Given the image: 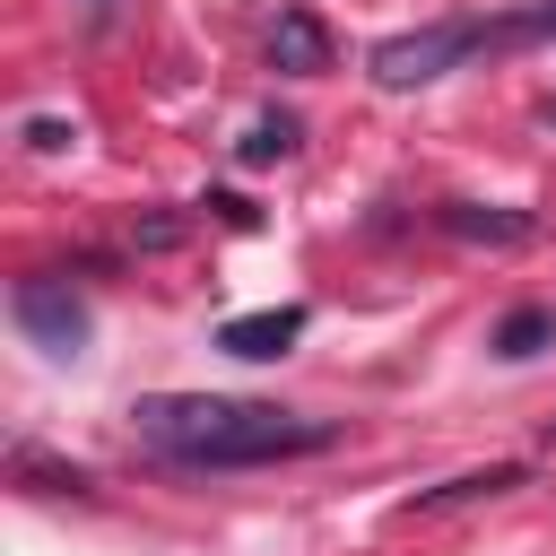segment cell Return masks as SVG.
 <instances>
[{
	"label": "cell",
	"mask_w": 556,
	"mask_h": 556,
	"mask_svg": "<svg viewBox=\"0 0 556 556\" xmlns=\"http://www.w3.org/2000/svg\"><path fill=\"white\" fill-rule=\"evenodd\" d=\"M130 434L182 469H261V460L339 443L330 417H295L269 400H217V391H148V400H130Z\"/></svg>",
	"instance_id": "1"
},
{
	"label": "cell",
	"mask_w": 556,
	"mask_h": 556,
	"mask_svg": "<svg viewBox=\"0 0 556 556\" xmlns=\"http://www.w3.org/2000/svg\"><path fill=\"white\" fill-rule=\"evenodd\" d=\"M486 43V17H443V26H417V35H391V43H374V87H391V96H408V87H426V78H443L452 61H469Z\"/></svg>",
	"instance_id": "2"
},
{
	"label": "cell",
	"mask_w": 556,
	"mask_h": 556,
	"mask_svg": "<svg viewBox=\"0 0 556 556\" xmlns=\"http://www.w3.org/2000/svg\"><path fill=\"white\" fill-rule=\"evenodd\" d=\"M9 313H17V330H26L43 356H78V348H87V304H78L61 278H17V287H9Z\"/></svg>",
	"instance_id": "3"
},
{
	"label": "cell",
	"mask_w": 556,
	"mask_h": 556,
	"mask_svg": "<svg viewBox=\"0 0 556 556\" xmlns=\"http://www.w3.org/2000/svg\"><path fill=\"white\" fill-rule=\"evenodd\" d=\"M304 339V304H269V313H235V321H217V348L226 356H287Z\"/></svg>",
	"instance_id": "4"
},
{
	"label": "cell",
	"mask_w": 556,
	"mask_h": 556,
	"mask_svg": "<svg viewBox=\"0 0 556 556\" xmlns=\"http://www.w3.org/2000/svg\"><path fill=\"white\" fill-rule=\"evenodd\" d=\"M269 70L321 78V70H330V26H321L313 9H278V26H269Z\"/></svg>",
	"instance_id": "5"
},
{
	"label": "cell",
	"mask_w": 556,
	"mask_h": 556,
	"mask_svg": "<svg viewBox=\"0 0 556 556\" xmlns=\"http://www.w3.org/2000/svg\"><path fill=\"white\" fill-rule=\"evenodd\" d=\"M434 226H443L452 243H530V235H539L530 208H478V200H443Z\"/></svg>",
	"instance_id": "6"
},
{
	"label": "cell",
	"mask_w": 556,
	"mask_h": 556,
	"mask_svg": "<svg viewBox=\"0 0 556 556\" xmlns=\"http://www.w3.org/2000/svg\"><path fill=\"white\" fill-rule=\"evenodd\" d=\"M486 348H495L504 365H530L539 348H556V313H547V304H521V313H504V321H495V339H486Z\"/></svg>",
	"instance_id": "7"
},
{
	"label": "cell",
	"mask_w": 556,
	"mask_h": 556,
	"mask_svg": "<svg viewBox=\"0 0 556 556\" xmlns=\"http://www.w3.org/2000/svg\"><path fill=\"white\" fill-rule=\"evenodd\" d=\"M295 148H304V122H295V113H261V122L235 139L243 165H278V156H295Z\"/></svg>",
	"instance_id": "8"
},
{
	"label": "cell",
	"mask_w": 556,
	"mask_h": 556,
	"mask_svg": "<svg viewBox=\"0 0 556 556\" xmlns=\"http://www.w3.org/2000/svg\"><path fill=\"white\" fill-rule=\"evenodd\" d=\"M9 469H17L35 495H87V469H70V460H43L35 443H17V452H9Z\"/></svg>",
	"instance_id": "9"
},
{
	"label": "cell",
	"mask_w": 556,
	"mask_h": 556,
	"mask_svg": "<svg viewBox=\"0 0 556 556\" xmlns=\"http://www.w3.org/2000/svg\"><path fill=\"white\" fill-rule=\"evenodd\" d=\"M504 486H521V460H495V469H469V478H452V486H434L426 504H460V495H504Z\"/></svg>",
	"instance_id": "10"
},
{
	"label": "cell",
	"mask_w": 556,
	"mask_h": 556,
	"mask_svg": "<svg viewBox=\"0 0 556 556\" xmlns=\"http://www.w3.org/2000/svg\"><path fill=\"white\" fill-rule=\"evenodd\" d=\"M17 139H26V148H35V156H61V148H70V139H78V130H70V122H52V113H35V122H26V130H17Z\"/></svg>",
	"instance_id": "11"
},
{
	"label": "cell",
	"mask_w": 556,
	"mask_h": 556,
	"mask_svg": "<svg viewBox=\"0 0 556 556\" xmlns=\"http://www.w3.org/2000/svg\"><path fill=\"white\" fill-rule=\"evenodd\" d=\"M200 208H217V217H226V226H252V200H235V191H208V200H200Z\"/></svg>",
	"instance_id": "12"
},
{
	"label": "cell",
	"mask_w": 556,
	"mask_h": 556,
	"mask_svg": "<svg viewBox=\"0 0 556 556\" xmlns=\"http://www.w3.org/2000/svg\"><path fill=\"white\" fill-rule=\"evenodd\" d=\"M139 243H148V252H165V243H182V217H148V226H139Z\"/></svg>",
	"instance_id": "13"
},
{
	"label": "cell",
	"mask_w": 556,
	"mask_h": 556,
	"mask_svg": "<svg viewBox=\"0 0 556 556\" xmlns=\"http://www.w3.org/2000/svg\"><path fill=\"white\" fill-rule=\"evenodd\" d=\"M547 130H556V104H547Z\"/></svg>",
	"instance_id": "14"
}]
</instances>
